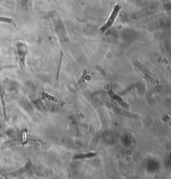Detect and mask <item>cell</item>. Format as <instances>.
I'll return each mask as SVG.
<instances>
[{"instance_id": "obj_5", "label": "cell", "mask_w": 171, "mask_h": 179, "mask_svg": "<svg viewBox=\"0 0 171 179\" xmlns=\"http://www.w3.org/2000/svg\"><path fill=\"white\" fill-rule=\"evenodd\" d=\"M0 94H1V99H2V104H3V111H4V115L5 119L8 120V112H7V108H6V103H5V98H4V92L1 90L0 91Z\"/></svg>"}, {"instance_id": "obj_1", "label": "cell", "mask_w": 171, "mask_h": 179, "mask_svg": "<svg viewBox=\"0 0 171 179\" xmlns=\"http://www.w3.org/2000/svg\"><path fill=\"white\" fill-rule=\"evenodd\" d=\"M120 9H121V6L119 5V4L115 5V7L113 8V11L111 12V15H110L109 19H108V21L106 22V23L104 24L103 27H101L100 30L102 31V32H104V31H106L107 29H109V28H111V26L113 24V23H115L117 16H118Z\"/></svg>"}, {"instance_id": "obj_10", "label": "cell", "mask_w": 171, "mask_h": 179, "mask_svg": "<svg viewBox=\"0 0 171 179\" xmlns=\"http://www.w3.org/2000/svg\"><path fill=\"white\" fill-rule=\"evenodd\" d=\"M96 68H97V70L99 71V73H100L101 74H102L104 77H106V74H107V73H106V71L104 70V68H101L99 65H97V66H96Z\"/></svg>"}, {"instance_id": "obj_8", "label": "cell", "mask_w": 171, "mask_h": 179, "mask_svg": "<svg viewBox=\"0 0 171 179\" xmlns=\"http://www.w3.org/2000/svg\"><path fill=\"white\" fill-rule=\"evenodd\" d=\"M28 141V133H27V130L24 129L23 130V143L24 144H26Z\"/></svg>"}, {"instance_id": "obj_7", "label": "cell", "mask_w": 171, "mask_h": 179, "mask_svg": "<svg viewBox=\"0 0 171 179\" xmlns=\"http://www.w3.org/2000/svg\"><path fill=\"white\" fill-rule=\"evenodd\" d=\"M42 95H43V97L44 98H47L48 100H50V101H52V102H57V101H58L54 96L50 95V94L47 93H43Z\"/></svg>"}, {"instance_id": "obj_11", "label": "cell", "mask_w": 171, "mask_h": 179, "mask_svg": "<svg viewBox=\"0 0 171 179\" xmlns=\"http://www.w3.org/2000/svg\"><path fill=\"white\" fill-rule=\"evenodd\" d=\"M62 60H63V53H61V57H60V60H59V68H58V73H57V80H58V81H59V76L60 67H61Z\"/></svg>"}, {"instance_id": "obj_3", "label": "cell", "mask_w": 171, "mask_h": 179, "mask_svg": "<svg viewBox=\"0 0 171 179\" xmlns=\"http://www.w3.org/2000/svg\"><path fill=\"white\" fill-rule=\"evenodd\" d=\"M108 94L109 95L110 98H113V100H115V101H116L120 106H122L123 108H129V104H128V103H126V102L124 101V100H123L119 95H118V94H116V93H115V91H113V89H110V90L109 91V92H108Z\"/></svg>"}, {"instance_id": "obj_6", "label": "cell", "mask_w": 171, "mask_h": 179, "mask_svg": "<svg viewBox=\"0 0 171 179\" xmlns=\"http://www.w3.org/2000/svg\"><path fill=\"white\" fill-rule=\"evenodd\" d=\"M87 76H88V73H87V70L86 69H84V72H83V74L81 75V77H80V78H79V80H78V84H79V85H81V84H83V83H84V82H85V80H86V78H87Z\"/></svg>"}, {"instance_id": "obj_9", "label": "cell", "mask_w": 171, "mask_h": 179, "mask_svg": "<svg viewBox=\"0 0 171 179\" xmlns=\"http://www.w3.org/2000/svg\"><path fill=\"white\" fill-rule=\"evenodd\" d=\"M0 22H2V23H11L12 22H13V18H4V17H0Z\"/></svg>"}, {"instance_id": "obj_2", "label": "cell", "mask_w": 171, "mask_h": 179, "mask_svg": "<svg viewBox=\"0 0 171 179\" xmlns=\"http://www.w3.org/2000/svg\"><path fill=\"white\" fill-rule=\"evenodd\" d=\"M31 167H32V161H31L30 159H28V161L27 162V163L25 164L24 167L20 168L19 169H18V170H15L14 172H12L9 173V175L11 176V177H18V176H20V175H23L24 173H26L27 172H28L30 170Z\"/></svg>"}, {"instance_id": "obj_4", "label": "cell", "mask_w": 171, "mask_h": 179, "mask_svg": "<svg viewBox=\"0 0 171 179\" xmlns=\"http://www.w3.org/2000/svg\"><path fill=\"white\" fill-rule=\"evenodd\" d=\"M97 154L96 152H87V153H80V154H76L74 156V160H80V159H88L94 158Z\"/></svg>"}]
</instances>
